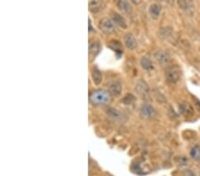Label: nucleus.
<instances>
[{
	"label": "nucleus",
	"instance_id": "39448f33",
	"mask_svg": "<svg viewBox=\"0 0 200 176\" xmlns=\"http://www.w3.org/2000/svg\"><path fill=\"white\" fill-rule=\"evenodd\" d=\"M99 28L105 34H110L114 32L115 24L109 18H103L99 23Z\"/></svg>",
	"mask_w": 200,
	"mask_h": 176
},
{
	"label": "nucleus",
	"instance_id": "9d476101",
	"mask_svg": "<svg viewBox=\"0 0 200 176\" xmlns=\"http://www.w3.org/2000/svg\"><path fill=\"white\" fill-rule=\"evenodd\" d=\"M107 114L109 115L110 118H112L113 119L117 120V121H124L125 120L124 114L114 108L110 107V108H107Z\"/></svg>",
	"mask_w": 200,
	"mask_h": 176
},
{
	"label": "nucleus",
	"instance_id": "b1692460",
	"mask_svg": "<svg viewBox=\"0 0 200 176\" xmlns=\"http://www.w3.org/2000/svg\"><path fill=\"white\" fill-rule=\"evenodd\" d=\"M194 102H195V107L198 108V111H200V102L198 100V99H196V98H195Z\"/></svg>",
	"mask_w": 200,
	"mask_h": 176
},
{
	"label": "nucleus",
	"instance_id": "412c9836",
	"mask_svg": "<svg viewBox=\"0 0 200 176\" xmlns=\"http://www.w3.org/2000/svg\"><path fill=\"white\" fill-rule=\"evenodd\" d=\"M134 101H135V97L132 93H127L122 99V102L126 105H130L132 102H134Z\"/></svg>",
	"mask_w": 200,
	"mask_h": 176
},
{
	"label": "nucleus",
	"instance_id": "f3484780",
	"mask_svg": "<svg viewBox=\"0 0 200 176\" xmlns=\"http://www.w3.org/2000/svg\"><path fill=\"white\" fill-rule=\"evenodd\" d=\"M140 64H141L142 68L145 70H151L153 68L152 62L147 57H142L140 61Z\"/></svg>",
	"mask_w": 200,
	"mask_h": 176
},
{
	"label": "nucleus",
	"instance_id": "6e6552de",
	"mask_svg": "<svg viewBox=\"0 0 200 176\" xmlns=\"http://www.w3.org/2000/svg\"><path fill=\"white\" fill-rule=\"evenodd\" d=\"M111 21L113 22L115 25L118 26L119 28L126 29L127 28V23L125 18L123 17L121 14L118 13H113L111 15Z\"/></svg>",
	"mask_w": 200,
	"mask_h": 176
},
{
	"label": "nucleus",
	"instance_id": "7ed1b4c3",
	"mask_svg": "<svg viewBox=\"0 0 200 176\" xmlns=\"http://www.w3.org/2000/svg\"><path fill=\"white\" fill-rule=\"evenodd\" d=\"M134 90L140 96L142 97V98L147 97L149 93V85L142 78L136 80L135 85H134Z\"/></svg>",
	"mask_w": 200,
	"mask_h": 176
},
{
	"label": "nucleus",
	"instance_id": "6ab92c4d",
	"mask_svg": "<svg viewBox=\"0 0 200 176\" xmlns=\"http://www.w3.org/2000/svg\"><path fill=\"white\" fill-rule=\"evenodd\" d=\"M108 46H109V48H111L113 51L119 52L120 53H123L122 45H121V43H120L119 41H118V40H111V41H109V44H108Z\"/></svg>",
	"mask_w": 200,
	"mask_h": 176
},
{
	"label": "nucleus",
	"instance_id": "4be33fe9",
	"mask_svg": "<svg viewBox=\"0 0 200 176\" xmlns=\"http://www.w3.org/2000/svg\"><path fill=\"white\" fill-rule=\"evenodd\" d=\"M189 163V160L187 158L185 157H181L179 158V165H182V166H184V165H187V164Z\"/></svg>",
	"mask_w": 200,
	"mask_h": 176
},
{
	"label": "nucleus",
	"instance_id": "aec40b11",
	"mask_svg": "<svg viewBox=\"0 0 200 176\" xmlns=\"http://www.w3.org/2000/svg\"><path fill=\"white\" fill-rule=\"evenodd\" d=\"M190 157L195 160H200V147L198 145H194L190 149Z\"/></svg>",
	"mask_w": 200,
	"mask_h": 176
},
{
	"label": "nucleus",
	"instance_id": "dca6fc26",
	"mask_svg": "<svg viewBox=\"0 0 200 176\" xmlns=\"http://www.w3.org/2000/svg\"><path fill=\"white\" fill-rule=\"evenodd\" d=\"M100 50H101V45L98 41L92 40V41L89 42V52H90V53L93 54V55H96L100 52Z\"/></svg>",
	"mask_w": 200,
	"mask_h": 176
},
{
	"label": "nucleus",
	"instance_id": "a211bd4d",
	"mask_svg": "<svg viewBox=\"0 0 200 176\" xmlns=\"http://www.w3.org/2000/svg\"><path fill=\"white\" fill-rule=\"evenodd\" d=\"M117 5L120 11H122L123 13H130L132 11L131 5L127 1H118Z\"/></svg>",
	"mask_w": 200,
	"mask_h": 176
},
{
	"label": "nucleus",
	"instance_id": "4468645a",
	"mask_svg": "<svg viewBox=\"0 0 200 176\" xmlns=\"http://www.w3.org/2000/svg\"><path fill=\"white\" fill-rule=\"evenodd\" d=\"M178 5L179 6L184 10L186 11L187 13H191L193 10H194V4L192 1H184V0H182V1H179L178 2Z\"/></svg>",
	"mask_w": 200,
	"mask_h": 176
},
{
	"label": "nucleus",
	"instance_id": "f8f14e48",
	"mask_svg": "<svg viewBox=\"0 0 200 176\" xmlns=\"http://www.w3.org/2000/svg\"><path fill=\"white\" fill-rule=\"evenodd\" d=\"M180 112L184 116H192L194 113V108L189 103H182L179 106Z\"/></svg>",
	"mask_w": 200,
	"mask_h": 176
},
{
	"label": "nucleus",
	"instance_id": "1a4fd4ad",
	"mask_svg": "<svg viewBox=\"0 0 200 176\" xmlns=\"http://www.w3.org/2000/svg\"><path fill=\"white\" fill-rule=\"evenodd\" d=\"M124 43H125L126 47L130 50H133L137 47V41L135 39V38L133 37V35L131 34V33H128L125 36Z\"/></svg>",
	"mask_w": 200,
	"mask_h": 176
},
{
	"label": "nucleus",
	"instance_id": "f257e3e1",
	"mask_svg": "<svg viewBox=\"0 0 200 176\" xmlns=\"http://www.w3.org/2000/svg\"><path fill=\"white\" fill-rule=\"evenodd\" d=\"M89 100L92 104L96 106L108 105L111 101V96L109 92L105 90H95L92 91L89 96Z\"/></svg>",
	"mask_w": 200,
	"mask_h": 176
},
{
	"label": "nucleus",
	"instance_id": "9b49d317",
	"mask_svg": "<svg viewBox=\"0 0 200 176\" xmlns=\"http://www.w3.org/2000/svg\"><path fill=\"white\" fill-rule=\"evenodd\" d=\"M105 3L102 1H91L89 2V9L92 13H99L104 9Z\"/></svg>",
	"mask_w": 200,
	"mask_h": 176
},
{
	"label": "nucleus",
	"instance_id": "f03ea898",
	"mask_svg": "<svg viewBox=\"0 0 200 176\" xmlns=\"http://www.w3.org/2000/svg\"><path fill=\"white\" fill-rule=\"evenodd\" d=\"M181 77H182V70L178 66H170L166 68V78L168 83L175 84L181 79Z\"/></svg>",
	"mask_w": 200,
	"mask_h": 176
},
{
	"label": "nucleus",
	"instance_id": "2eb2a0df",
	"mask_svg": "<svg viewBox=\"0 0 200 176\" xmlns=\"http://www.w3.org/2000/svg\"><path fill=\"white\" fill-rule=\"evenodd\" d=\"M149 12L150 16L153 19H158L160 16V13H161V6L158 4H152L149 6Z\"/></svg>",
	"mask_w": 200,
	"mask_h": 176
},
{
	"label": "nucleus",
	"instance_id": "ddd939ff",
	"mask_svg": "<svg viewBox=\"0 0 200 176\" xmlns=\"http://www.w3.org/2000/svg\"><path fill=\"white\" fill-rule=\"evenodd\" d=\"M92 81L95 85H100L102 81V73L97 67H94L92 68Z\"/></svg>",
	"mask_w": 200,
	"mask_h": 176
},
{
	"label": "nucleus",
	"instance_id": "5701e85b",
	"mask_svg": "<svg viewBox=\"0 0 200 176\" xmlns=\"http://www.w3.org/2000/svg\"><path fill=\"white\" fill-rule=\"evenodd\" d=\"M183 176H196V174L192 170L186 169V170L183 171Z\"/></svg>",
	"mask_w": 200,
	"mask_h": 176
},
{
	"label": "nucleus",
	"instance_id": "0eeeda50",
	"mask_svg": "<svg viewBox=\"0 0 200 176\" xmlns=\"http://www.w3.org/2000/svg\"><path fill=\"white\" fill-rule=\"evenodd\" d=\"M123 86L119 81H112L109 84V93L113 96H119L122 93Z\"/></svg>",
	"mask_w": 200,
	"mask_h": 176
},
{
	"label": "nucleus",
	"instance_id": "20e7f679",
	"mask_svg": "<svg viewBox=\"0 0 200 176\" xmlns=\"http://www.w3.org/2000/svg\"><path fill=\"white\" fill-rule=\"evenodd\" d=\"M141 115L143 118L151 119L156 117L157 112L152 105H150L149 103H143L141 107Z\"/></svg>",
	"mask_w": 200,
	"mask_h": 176
},
{
	"label": "nucleus",
	"instance_id": "423d86ee",
	"mask_svg": "<svg viewBox=\"0 0 200 176\" xmlns=\"http://www.w3.org/2000/svg\"><path fill=\"white\" fill-rule=\"evenodd\" d=\"M154 55L157 62L159 63L161 66H167L170 63L171 57H170L169 53L167 52L159 50V51L156 52Z\"/></svg>",
	"mask_w": 200,
	"mask_h": 176
}]
</instances>
